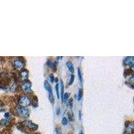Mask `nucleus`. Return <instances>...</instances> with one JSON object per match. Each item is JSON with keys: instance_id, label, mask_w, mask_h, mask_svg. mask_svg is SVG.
I'll list each match as a JSON object with an SVG mask.
<instances>
[{"instance_id": "1", "label": "nucleus", "mask_w": 134, "mask_h": 134, "mask_svg": "<svg viewBox=\"0 0 134 134\" xmlns=\"http://www.w3.org/2000/svg\"><path fill=\"white\" fill-rule=\"evenodd\" d=\"M15 111H16L17 114L19 116H20V117H25V118H27V117H29V110L27 109L26 107L18 106V107H16Z\"/></svg>"}, {"instance_id": "2", "label": "nucleus", "mask_w": 134, "mask_h": 134, "mask_svg": "<svg viewBox=\"0 0 134 134\" xmlns=\"http://www.w3.org/2000/svg\"><path fill=\"white\" fill-rule=\"evenodd\" d=\"M19 103L20 104L21 107H27L31 103V99L27 95H22L19 98Z\"/></svg>"}, {"instance_id": "3", "label": "nucleus", "mask_w": 134, "mask_h": 134, "mask_svg": "<svg viewBox=\"0 0 134 134\" xmlns=\"http://www.w3.org/2000/svg\"><path fill=\"white\" fill-rule=\"evenodd\" d=\"M13 65L17 70H21L24 69L25 66L24 61L21 58H17L13 61Z\"/></svg>"}, {"instance_id": "4", "label": "nucleus", "mask_w": 134, "mask_h": 134, "mask_svg": "<svg viewBox=\"0 0 134 134\" xmlns=\"http://www.w3.org/2000/svg\"><path fill=\"white\" fill-rule=\"evenodd\" d=\"M44 87H45V88H46V90L48 92L49 99H50V102L53 104L54 102V99L53 94H52V88H51V87H50V84L48 83V82L47 81H45V82H44Z\"/></svg>"}, {"instance_id": "5", "label": "nucleus", "mask_w": 134, "mask_h": 134, "mask_svg": "<svg viewBox=\"0 0 134 134\" xmlns=\"http://www.w3.org/2000/svg\"><path fill=\"white\" fill-rule=\"evenodd\" d=\"M31 86L32 83L28 80H25L22 83H21V88L22 90L25 92H30L31 91Z\"/></svg>"}, {"instance_id": "6", "label": "nucleus", "mask_w": 134, "mask_h": 134, "mask_svg": "<svg viewBox=\"0 0 134 134\" xmlns=\"http://www.w3.org/2000/svg\"><path fill=\"white\" fill-rule=\"evenodd\" d=\"M23 124L24 126L27 127L30 129L32 131H36L38 129V125H36L35 124H34L32 121L30 120H26L23 122Z\"/></svg>"}, {"instance_id": "7", "label": "nucleus", "mask_w": 134, "mask_h": 134, "mask_svg": "<svg viewBox=\"0 0 134 134\" xmlns=\"http://www.w3.org/2000/svg\"><path fill=\"white\" fill-rule=\"evenodd\" d=\"M134 132V123L129 122L126 123L125 125V133L128 134H131Z\"/></svg>"}, {"instance_id": "8", "label": "nucleus", "mask_w": 134, "mask_h": 134, "mask_svg": "<svg viewBox=\"0 0 134 134\" xmlns=\"http://www.w3.org/2000/svg\"><path fill=\"white\" fill-rule=\"evenodd\" d=\"M124 64L127 66L134 65V57H127L124 60Z\"/></svg>"}, {"instance_id": "9", "label": "nucleus", "mask_w": 134, "mask_h": 134, "mask_svg": "<svg viewBox=\"0 0 134 134\" xmlns=\"http://www.w3.org/2000/svg\"><path fill=\"white\" fill-rule=\"evenodd\" d=\"M28 75H29V73H28V71L26 69H23L21 71V72H20V76L24 81L25 80H27V77H28Z\"/></svg>"}, {"instance_id": "10", "label": "nucleus", "mask_w": 134, "mask_h": 134, "mask_svg": "<svg viewBox=\"0 0 134 134\" xmlns=\"http://www.w3.org/2000/svg\"><path fill=\"white\" fill-rule=\"evenodd\" d=\"M66 65L67 67H68V69H69V71H70V72H72V73H73L75 70H74V66L73 64H72V63L70 61H68L66 63Z\"/></svg>"}, {"instance_id": "11", "label": "nucleus", "mask_w": 134, "mask_h": 134, "mask_svg": "<svg viewBox=\"0 0 134 134\" xmlns=\"http://www.w3.org/2000/svg\"><path fill=\"white\" fill-rule=\"evenodd\" d=\"M60 83H61V97H62V102H63V99H64V85H63V81H60Z\"/></svg>"}, {"instance_id": "12", "label": "nucleus", "mask_w": 134, "mask_h": 134, "mask_svg": "<svg viewBox=\"0 0 134 134\" xmlns=\"http://www.w3.org/2000/svg\"><path fill=\"white\" fill-rule=\"evenodd\" d=\"M47 66H49L50 68H53V67H55V66H56V64L55 63H54L53 62H52L51 60H48L47 62Z\"/></svg>"}, {"instance_id": "13", "label": "nucleus", "mask_w": 134, "mask_h": 134, "mask_svg": "<svg viewBox=\"0 0 134 134\" xmlns=\"http://www.w3.org/2000/svg\"><path fill=\"white\" fill-rule=\"evenodd\" d=\"M78 75H79V78L80 81L81 82H82V72L81 71V69H78Z\"/></svg>"}, {"instance_id": "14", "label": "nucleus", "mask_w": 134, "mask_h": 134, "mask_svg": "<svg viewBox=\"0 0 134 134\" xmlns=\"http://www.w3.org/2000/svg\"><path fill=\"white\" fill-rule=\"evenodd\" d=\"M8 123H9V121H8V119H3V120L1 121L0 124L2 125H8Z\"/></svg>"}, {"instance_id": "15", "label": "nucleus", "mask_w": 134, "mask_h": 134, "mask_svg": "<svg viewBox=\"0 0 134 134\" xmlns=\"http://www.w3.org/2000/svg\"><path fill=\"white\" fill-rule=\"evenodd\" d=\"M82 93H83V91H82V88H81L79 91V96H78V100H81V98H82Z\"/></svg>"}, {"instance_id": "16", "label": "nucleus", "mask_w": 134, "mask_h": 134, "mask_svg": "<svg viewBox=\"0 0 134 134\" xmlns=\"http://www.w3.org/2000/svg\"><path fill=\"white\" fill-rule=\"evenodd\" d=\"M62 124L64 125H66L67 124H68V119L66 117H63V120H62Z\"/></svg>"}, {"instance_id": "17", "label": "nucleus", "mask_w": 134, "mask_h": 134, "mask_svg": "<svg viewBox=\"0 0 134 134\" xmlns=\"http://www.w3.org/2000/svg\"><path fill=\"white\" fill-rule=\"evenodd\" d=\"M74 80H75V76H74L73 75H72L71 76H70V81H69V84L70 85L73 83Z\"/></svg>"}, {"instance_id": "18", "label": "nucleus", "mask_w": 134, "mask_h": 134, "mask_svg": "<svg viewBox=\"0 0 134 134\" xmlns=\"http://www.w3.org/2000/svg\"><path fill=\"white\" fill-rule=\"evenodd\" d=\"M69 97H70V94H69V93H65V94H64V101H65V102H66L67 100H68Z\"/></svg>"}, {"instance_id": "19", "label": "nucleus", "mask_w": 134, "mask_h": 134, "mask_svg": "<svg viewBox=\"0 0 134 134\" xmlns=\"http://www.w3.org/2000/svg\"><path fill=\"white\" fill-rule=\"evenodd\" d=\"M15 88H16V85H15V83L13 84L12 86L10 87V91H14L15 90Z\"/></svg>"}, {"instance_id": "20", "label": "nucleus", "mask_w": 134, "mask_h": 134, "mask_svg": "<svg viewBox=\"0 0 134 134\" xmlns=\"http://www.w3.org/2000/svg\"><path fill=\"white\" fill-rule=\"evenodd\" d=\"M58 87H59V85H58V84L57 83V85H56V91H57V97H58V98L60 97L59 96V91H58Z\"/></svg>"}, {"instance_id": "21", "label": "nucleus", "mask_w": 134, "mask_h": 134, "mask_svg": "<svg viewBox=\"0 0 134 134\" xmlns=\"http://www.w3.org/2000/svg\"><path fill=\"white\" fill-rule=\"evenodd\" d=\"M129 82L131 84H134V75L131 76L130 79H129Z\"/></svg>"}, {"instance_id": "22", "label": "nucleus", "mask_w": 134, "mask_h": 134, "mask_svg": "<svg viewBox=\"0 0 134 134\" xmlns=\"http://www.w3.org/2000/svg\"><path fill=\"white\" fill-rule=\"evenodd\" d=\"M72 101H73V99H71V98H70V99L69 100V101H68V103H69V105H70V107H72Z\"/></svg>"}, {"instance_id": "23", "label": "nucleus", "mask_w": 134, "mask_h": 134, "mask_svg": "<svg viewBox=\"0 0 134 134\" xmlns=\"http://www.w3.org/2000/svg\"><path fill=\"white\" fill-rule=\"evenodd\" d=\"M50 81H51V82H54V75H50Z\"/></svg>"}, {"instance_id": "24", "label": "nucleus", "mask_w": 134, "mask_h": 134, "mask_svg": "<svg viewBox=\"0 0 134 134\" xmlns=\"http://www.w3.org/2000/svg\"><path fill=\"white\" fill-rule=\"evenodd\" d=\"M5 117L7 118V119H9V117H10V114H9V113H6L5 114Z\"/></svg>"}, {"instance_id": "25", "label": "nucleus", "mask_w": 134, "mask_h": 134, "mask_svg": "<svg viewBox=\"0 0 134 134\" xmlns=\"http://www.w3.org/2000/svg\"><path fill=\"white\" fill-rule=\"evenodd\" d=\"M69 120L72 121V115L70 113H69Z\"/></svg>"}, {"instance_id": "26", "label": "nucleus", "mask_w": 134, "mask_h": 134, "mask_svg": "<svg viewBox=\"0 0 134 134\" xmlns=\"http://www.w3.org/2000/svg\"><path fill=\"white\" fill-rule=\"evenodd\" d=\"M60 108H58V109H57V115H59L60 114Z\"/></svg>"}, {"instance_id": "27", "label": "nucleus", "mask_w": 134, "mask_h": 134, "mask_svg": "<svg viewBox=\"0 0 134 134\" xmlns=\"http://www.w3.org/2000/svg\"><path fill=\"white\" fill-rule=\"evenodd\" d=\"M57 134H61L59 130H57Z\"/></svg>"}, {"instance_id": "28", "label": "nucleus", "mask_w": 134, "mask_h": 134, "mask_svg": "<svg viewBox=\"0 0 134 134\" xmlns=\"http://www.w3.org/2000/svg\"><path fill=\"white\" fill-rule=\"evenodd\" d=\"M79 134H84V133H82V132H81Z\"/></svg>"}, {"instance_id": "29", "label": "nucleus", "mask_w": 134, "mask_h": 134, "mask_svg": "<svg viewBox=\"0 0 134 134\" xmlns=\"http://www.w3.org/2000/svg\"><path fill=\"white\" fill-rule=\"evenodd\" d=\"M132 68H133V70H134V65L133 66V67H132Z\"/></svg>"}]
</instances>
